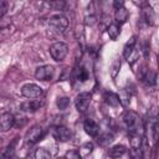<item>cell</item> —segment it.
I'll return each mask as SVG.
<instances>
[{
  "mask_svg": "<svg viewBox=\"0 0 159 159\" xmlns=\"http://www.w3.org/2000/svg\"><path fill=\"white\" fill-rule=\"evenodd\" d=\"M122 119L129 135H144V124L138 113L128 109L124 112Z\"/></svg>",
  "mask_w": 159,
  "mask_h": 159,
  "instance_id": "obj_1",
  "label": "cell"
},
{
  "mask_svg": "<svg viewBox=\"0 0 159 159\" xmlns=\"http://www.w3.org/2000/svg\"><path fill=\"white\" fill-rule=\"evenodd\" d=\"M68 53V46L65 42L57 41L50 46V55L56 62H61Z\"/></svg>",
  "mask_w": 159,
  "mask_h": 159,
  "instance_id": "obj_2",
  "label": "cell"
},
{
  "mask_svg": "<svg viewBox=\"0 0 159 159\" xmlns=\"http://www.w3.org/2000/svg\"><path fill=\"white\" fill-rule=\"evenodd\" d=\"M48 25L51 29H53V31L62 34L68 27V19L65 15H53L48 19Z\"/></svg>",
  "mask_w": 159,
  "mask_h": 159,
  "instance_id": "obj_3",
  "label": "cell"
},
{
  "mask_svg": "<svg viewBox=\"0 0 159 159\" xmlns=\"http://www.w3.org/2000/svg\"><path fill=\"white\" fill-rule=\"evenodd\" d=\"M43 137H45V129L40 124H36L27 130V133L25 135V142L27 144H35V143L40 142Z\"/></svg>",
  "mask_w": 159,
  "mask_h": 159,
  "instance_id": "obj_4",
  "label": "cell"
},
{
  "mask_svg": "<svg viewBox=\"0 0 159 159\" xmlns=\"http://www.w3.org/2000/svg\"><path fill=\"white\" fill-rule=\"evenodd\" d=\"M42 88L35 83H26L21 87V94L29 99H37L42 96Z\"/></svg>",
  "mask_w": 159,
  "mask_h": 159,
  "instance_id": "obj_5",
  "label": "cell"
},
{
  "mask_svg": "<svg viewBox=\"0 0 159 159\" xmlns=\"http://www.w3.org/2000/svg\"><path fill=\"white\" fill-rule=\"evenodd\" d=\"M91 101H92V94L89 92H81L76 96V99H75V106H76V109L80 112V113H83L87 111V108L89 107L91 104Z\"/></svg>",
  "mask_w": 159,
  "mask_h": 159,
  "instance_id": "obj_6",
  "label": "cell"
},
{
  "mask_svg": "<svg viewBox=\"0 0 159 159\" xmlns=\"http://www.w3.org/2000/svg\"><path fill=\"white\" fill-rule=\"evenodd\" d=\"M55 76V67L51 65H43L35 70V77L39 81H51Z\"/></svg>",
  "mask_w": 159,
  "mask_h": 159,
  "instance_id": "obj_7",
  "label": "cell"
},
{
  "mask_svg": "<svg viewBox=\"0 0 159 159\" xmlns=\"http://www.w3.org/2000/svg\"><path fill=\"white\" fill-rule=\"evenodd\" d=\"M51 133H52V137L56 140H58V142H68L72 138V132L68 128L63 127V125H56V127H53L52 130H51Z\"/></svg>",
  "mask_w": 159,
  "mask_h": 159,
  "instance_id": "obj_8",
  "label": "cell"
},
{
  "mask_svg": "<svg viewBox=\"0 0 159 159\" xmlns=\"http://www.w3.org/2000/svg\"><path fill=\"white\" fill-rule=\"evenodd\" d=\"M139 78H140V81H142L144 84H147V86H149V87L155 86V84L158 83V76H157V73H155L153 70L147 68V67H143V70L140 71Z\"/></svg>",
  "mask_w": 159,
  "mask_h": 159,
  "instance_id": "obj_9",
  "label": "cell"
},
{
  "mask_svg": "<svg viewBox=\"0 0 159 159\" xmlns=\"http://www.w3.org/2000/svg\"><path fill=\"white\" fill-rule=\"evenodd\" d=\"M15 117L12 113L10 112H4L0 116V129L1 132H7L9 129H11L15 125Z\"/></svg>",
  "mask_w": 159,
  "mask_h": 159,
  "instance_id": "obj_10",
  "label": "cell"
},
{
  "mask_svg": "<svg viewBox=\"0 0 159 159\" xmlns=\"http://www.w3.org/2000/svg\"><path fill=\"white\" fill-rule=\"evenodd\" d=\"M83 129L89 137H98L99 133V125L93 119H86L83 123Z\"/></svg>",
  "mask_w": 159,
  "mask_h": 159,
  "instance_id": "obj_11",
  "label": "cell"
},
{
  "mask_svg": "<svg viewBox=\"0 0 159 159\" xmlns=\"http://www.w3.org/2000/svg\"><path fill=\"white\" fill-rule=\"evenodd\" d=\"M43 106V102L41 99H29L21 104V109L25 112H36Z\"/></svg>",
  "mask_w": 159,
  "mask_h": 159,
  "instance_id": "obj_12",
  "label": "cell"
},
{
  "mask_svg": "<svg viewBox=\"0 0 159 159\" xmlns=\"http://www.w3.org/2000/svg\"><path fill=\"white\" fill-rule=\"evenodd\" d=\"M103 99L104 102L109 106V107H118L120 104V99H119V96L114 92H111V91H106L104 94H103Z\"/></svg>",
  "mask_w": 159,
  "mask_h": 159,
  "instance_id": "obj_13",
  "label": "cell"
},
{
  "mask_svg": "<svg viewBox=\"0 0 159 159\" xmlns=\"http://www.w3.org/2000/svg\"><path fill=\"white\" fill-rule=\"evenodd\" d=\"M127 153V148L122 144H117V145H113L108 149V157L112 158V159H118L120 157H123L124 154Z\"/></svg>",
  "mask_w": 159,
  "mask_h": 159,
  "instance_id": "obj_14",
  "label": "cell"
},
{
  "mask_svg": "<svg viewBox=\"0 0 159 159\" xmlns=\"http://www.w3.org/2000/svg\"><path fill=\"white\" fill-rule=\"evenodd\" d=\"M135 45H137V37H135V36H132V37L127 41V43L124 45V48H123V57H124L125 60H128V58L130 57V55L137 50V48H135Z\"/></svg>",
  "mask_w": 159,
  "mask_h": 159,
  "instance_id": "obj_15",
  "label": "cell"
},
{
  "mask_svg": "<svg viewBox=\"0 0 159 159\" xmlns=\"http://www.w3.org/2000/svg\"><path fill=\"white\" fill-rule=\"evenodd\" d=\"M128 17H129V12H128V10L125 7H120V9L116 10V12H114L116 24H118L119 26L123 25V24H125L127 20H128Z\"/></svg>",
  "mask_w": 159,
  "mask_h": 159,
  "instance_id": "obj_16",
  "label": "cell"
},
{
  "mask_svg": "<svg viewBox=\"0 0 159 159\" xmlns=\"http://www.w3.org/2000/svg\"><path fill=\"white\" fill-rule=\"evenodd\" d=\"M142 15H143L144 21H145L148 25H153V20H154V11H153V9L150 7V5H149L148 2L142 7Z\"/></svg>",
  "mask_w": 159,
  "mask_h": 159,
  "instance_id": "obj_17",
  "label": "cell"
},
{
  "mask_svg": "<svg viewBox=\"0 0 159 159\" xmlns=\"http://www.w3.org/2000/svg\"><path fill=\"white\" fill-rule=\"evenodd\" d=\"M73 77H75L78 82H84V81L88 80L89 73H88V71H87L83 66H77V67L75 68V71H73Z\"/></svg>",
  "mask_w": 159,
  "mask_h": 159,
  "instance_id": "obj_18",
  "label": "cell"
},
{
  "mask_svg": "<svg viewBox=\"0 0 159 159\" xmlns=\"http://www.w3.org/2000/svg\"><path fill=\"white\" fill-rule=\"evenodd\" d=\"M140 155L143 159H149L150 158V147H149V139L144 134L142 138V145H140Z\"/></svg>",
  "mask_w": 159,
  "mask_h": 159,
  "instance_id": "obj_19",
  "label": "cell"
},
{
  "mask_svg": "<svg viewBox=\"0 0 159 159\" xmlns=\"http://www.w3.org/2000/svg\"><path fill=\"white\" fill-rule=\"evenodd\" d=\"M120 67H122V60H120V57L114 58V61L112 62V65H111V67H109V75H111V77H112L113 80L118 76Z\"/></svg>",
  "mask_w": 159,
  "mask_h": 159,
  "instance_id": "obj_20",
  "label": "cell"
},
{
  "mask_svg": "<svg viewBox=\"0 0 159 159\" xmlns=\"http://www.w3.org/2000/svg\"><path fill=\"white\" fill-rule=\"evenodd\" d=\"M107 34H108V36H109V39L111 40H117V37L119 36V34H120V26L118 25V24H116V22H113V24H111L108 27H107Z\"/></svg>",
  "mask_w": 159,
  "mask_h": 159,
  "instance_id": "obj_21",
  "label": "cell"
},
{
  "mask_svg": "<svg viewBox=\"0 0 159 159\" xmlns=\"http://www.w3.org/2000/svg\"><path fill=\"white\" fill-rule=\"evenodd\" d=\"M152 120H153V124H152V128H153V140H154V144L157 145L159 143V114L157 117H154Z\"/></svg>",
  "mask_w": 159,
  "mask_h": 159,
  "instance_id": "obj_22",
  "label": "cell"
},
{
  "mask_svg": "<svg viewBox=\"0 0 159 159\" xmlns=\"http://www.w3.org/2000/svg\"><path fill=\"white\" fill-rule=\"evenodd\" d=\"M93 148H94L93 143H92V142H87V143H84V144L81 145V148H80L78 152H80L81 157L83 158V157H88V155L93 152Z\"/></svg>",
  "mask_w": 159,
  "mask_h": 159,
  "instance_id": "obj_23",
  "label": "cell"
},
{
  "mask_svg": "<svg viewBox=\"0 0 159 159\" xmlns=\"http://www.w3.org/2000/svg\"><path fill=\"white\" fill-rule=\"evenodd\" d=\"M119 99H120V104L123 107H128L130 104V93H129V91L123 89L119 94Z\"/></svg>",
  "mask_w": 159,
  "mask_h": 159,
  "instance_id": "obj_24",
  "label": "cell"
},
{
  "mask_svg": "<svg viewBox=\"0 0 159 159\" xmlns=\"http://www.w3.org/2000/svg\"><path fill=\"white\" fill-rule=\"evenodd\" d=\"M112 140H113V135L109 133H103L102 135L98 137V144H101L102 147L109 145V143H112Z\"/></svg>",
  "mask_w": 159,
  "mask_h": 159,
  "instance_id": "obj_25",
  "label": "cell"
},
{
  "mask_svg": "<svg viewBox=\"0 0 159 159\" xmlns=\"http://www.w3.org/2000/svg\"><path fill=\"white\" fill-rule=\"evenodd\" d=\"M35 159H51V154L45 148H37L35 152Z\"/></svg>",
  "mask_w": 159,
  "mask_h": 159,
  "instance_id": "obj_26",
  "label": "cell"
},
{
  "mask_svg": "<svg viewBox=\"0 0 159 159\" xmlns=\"http://www.w3.org/2000/svg\"><path fill=\"white\" fill-rule=\"evenodd\" d=\"M56 104H57L58 109L65 111L70 107V98L68 97H58L57 101H56Z\"/></svg>",
  "mask_w": 159,
  "mask_h": 159,
  "instance_id": "obj_27",
  "label": "cell"
},
{
  "mask_svg": "<svg viewBox=\"0 0 159 159\" xmlns=\"http://www.w3.org/2000/svg\"><path fill=\"white\" fill-rule=\"evenodd\" d=\"M47 5H48L51 9H53V10L61 11V10L65 9L66 2H65V1H51V2H47Z\"/></svg>",
  "mask_w": 159,
  "mask_h": 159,
  "instance_id": "obj_28",
  "label": "cell"
},
{
  "mask_svg": "<svg viewBox=\"0 0 159 159\" xmlns=\"http://www.w3.org/2000/svg\"><path fill=\"white\" fill-rule=\"evenodd\" d=\"M63 159H82V157H81L78 150H68L65 154Z\"/></svg>",
  "mask_w": 159,
  "mask_h": 159,
  "instance_id": "obj_29",
  "label": "cell"
},
{
  "mask_svg": "<svg viewBox=\"0 0 159 159\" xmlns=\"http://www.w3.org/2000/svg\"><path fill=\"white\" fill-rule=\"evenodd\" d=\"M97 16L94 15V14H89V15H87L86 17H84V24L86 25H89V26H93L94 24H97Z\"/></svg>",
  "mask_w": 159,
  "mask_h": 159,
  "instance_id": "obj_30",
  "label": "cell"
},
{
  "mask_svg": "<svg viewBox=\"0 0 159 159\" xmlns=\"http://www.w3.org/2000/svg\"><path fill=\"white\" fill-rule=\"evenodd\" d=\"M7 6H9L7 1H1L0 2V17H4V15L7 11Z\"/></svg>",
  "mask_w": 159,
  "mask_h": 159,
  "instance_id": "obj_31",
  "label": "cell"
},
{
  "mask_svg": "<svg viewBox=\"0 0 159 159\" xmlns=\"http://www.w3.org/2000/svg\"><path fill=\"white\" fill-rule=\"evenodd\" d=\"M113 6H114L116 10H118V9H120V7H124V1H118V0H116V1H113Z\"/></svg>",
  "mask_w": 159,
  "mask_h": 159,
  "instance_id": "obj_32",
  "label": "cell"
},
{
  "mask_svg": "<svg viewBox=\"0 0 159 159\" xmlns=\"http://www.w3.org/2000/svg\"><path fill=\"white\" fill-rule=\"evenodd\" d=\"M157 63H158V67H159V55L157 56Z\"/></svg>",
  "mask_w": 159,
  "mask_h": 159,
  "instance_id": "obj_33",
  "label": "cell"
}]
</instances>
